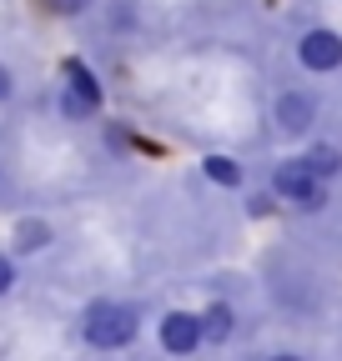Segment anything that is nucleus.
<instances>
[{
	"label": "nucleus",
	"instance_id": "obj_1",
	"mask_svg": "<svg viewBox=\"0 0 342 361\" xmlns=\"http://www.w3.org/2000/svg\"><path fill=\"white\" fill-rule=\"evenodd\" d=\"M76 331L91 351H126L141 336V306L116 301V296H96V301H86Z\"/></svg>",
	"mask_w": 342,
	"mask_h": 361
},
{
	"label": "nucleus",
	"instance_id": "obj_2",
	"mask_svg": "<svg viewBox=\"0 0 342 361\" xmlns=\"http://www.w3.org/2000/svg\"><path fill=\"white\" fill-rule=\"evenodd\" d=\"M56 111L61 121L81 126V121H96L106 111V85L96 75V66L86 56H66L61 61V96H56Z\"/></svg>",
	"mask_w": 342,
	"mask_h": 361
},
{
	"label": "nucleus",
	"instance_id": "obj_3",
	"mask_svg": "<svg viewBox=\"0 0 342 361\" xmlns=\"http://www.w3.org/2000/svg\"><path fill=\"white\" fill-rule=\"evenodd\" d=\"M272 196L287 201V206H297V211H322L327 206V186L307 171L302 156H282L272 166Z\"/></svg>",
	"mask_w": 342,
	"mask_h": 361
},
{
	"label": "nucleus",
	"instance_id": "obj_4",
	"mask_svg": "<svg viewBox=\"0 0 342 361\" xmlns=\"http://www.w3.org/2000/svg\"><path fill=\"white\" fill-rule=\"evenodd\" d=\"M297 66L307 75H337L342 71V30L337 25H307L297 35Z\"/></svg>",
	"mask_w": 342,
	"mask_h": 361
},
{
	"label": "nucleus",
	"instance_id": "obj_5",
	"mask_svg": "<svg viewBox=\"0 0 342 361\" xmlns=\"http://www.w3.org/2000/svg\"><path fill=\"white\" fill-rule=\"evenodd\" d=\"M156 341L166 356H196L206 346V322H201V311H166L161 322H156Z\"/></svg>",
	"mask_w": 342,
	"mask_h": 361
},
{
	"label": "nucleus",
	"instance_id": "obj_6",
	"mask_svg": "<svg viewBox=\"0 0 342 361\" xmlns=\"http://www.w3.org/2000/svg\"><path fill=\"white\" fill-rule=\"evenodd\" d=\"M272 126H277V135H307V130L317 126V96H312V90H302V85L277 90Z\"/></svg>",
	"mask_w": 342,
	"mask_h": 361
},
{
	"label": "nucleus",
	"instance_id": "obj_7",
	"mask_svg": "<svg viewBox=\"0 0 342 361\" xmlns=\"http://www.w3.org/2000/svg\"><path fill=\"white\" fill-rule=\"evenodd\" d=\"M56 241V226L46 221V216H20L16 226H11V251L16 256H40Z\"/></svg>",
	"mask_w": 342,
	"mask_h": 361
},
{
	"label": "nucleus",
	"instance_id": "obj_8",
	"mask_svg": "<svg viewBox=\"0 0 342 361\" xmlns=\"http://www.w3.org/2000/svg\"><path fill=\"white\" fill-rule=\"evenodd\" d=\"M201 176H206L217 191H242V186H247V166H242L237 156H227V151H206V156H201Z\"/></svg>",
	"mask_w": 342,
	"mask_h": 361
},
{
	"label": "nucleus",
	"instance_id": "obj_9",
	"mask_svg": "<svg viewBox=\"0 0 342 361\" xmlns=\"http://www.w3.org/2000/svg\"><path fill=\"white\" fill-rule=\"evenodd\" d=\"M302 161H307V171L322 180V186H332V180L342 176V146H332V141H312L302 151Z\"/></svg>",
	"mask_w": 342,
	"mask_h": 361
},
{
	"label": "nucleus",
	"instance_id": "obj_10",
	"mask_svg": "<svg viewBox=\"0 0 342 361\" xmlns=\"http://www.w3.org/2000/svg\"><path fill=\"white\" fill-rule=\"evenodd\" d=\"M201 322H206V341H232L237 311H232V301H211V306L201 311Z\"/></svg>",
	"mask_w": 342,
	"mask_h": 361
},
{
	"label": "nucleus",
	"instance_id": "obj_11",
	"mask_svg": "<svg viewBox=\"0 0 342 361\" xmlns=\"http://www.w3.org/2000/svg\"><path fill=\"white\" fill-rule=\"evenodd\" d=\"M30 6L40 16H51V20H81V16L96 11V0H30Z\"/></svg>",
	"mask_w": 342,
	"mask_h": 361
},
{
	"label": "nucleus",
	"instance_id": "obj_12",
	"mask_svg": "<svg viewBox=\"0 0 342 361\" xmlns=\"http://www.w3.org/2000/svg\"><path fill=\"white\" fill-rule=\"evenodd\" d=\"M16 96H20V75H16L11 61H0V106H11Z\"/></svg>",
	"mask_w": 342,
	"mask_h": 361
},
{
	"label": "nucleus",
	"instance_id": "obj_13",
	"mask_svg": "<svg viewBox=\"0 0 342 361\" xmlns=\"http://www.w3.org/2000/svg\"><path fill=\"white\" fill-rule=\"evenodd\" d=\"M16 281H20V271H16V256H11V251H0V301H6V296L16 291Z\"/></svg>",
	"mask_w": 342,
	"mask_h": 361
},
{
	"label": "nucleus",
	"instance_id": "obj_14",
	"mask_svg": "<svg viewBox=\"0 0 342 361\" xmlns=\"http://www.w3.org/2000/svg\"><path fill=\"white\" fill-rule=\"evenodd\" d=\"M267 361H307V356H297V351H277V356H267Z\"/></svg>",
	"mask_w": 342,
	"mask_h": 361
},
{
	"label": "nucleus",
	"instance_id": "obj_15",
	"mask_svg": "<svg viewBox=\"0 0 342 361\" xmlns=\"http://www.w3.org/2000/svg\"><path fill=\"white\" fill-rule=\"evenodd\" d=\"M0 176H6V171H0Z\"/></svg>",
	"mask_w": 342,
	"mask_h": 361
}]
</instances>
